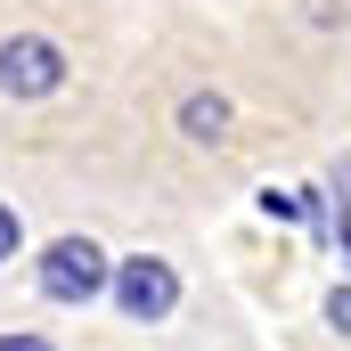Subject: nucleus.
Returning a JSON list of instances; mask_svg holds the SVG:
<instances>
[{
    "instance_id": "obj_4",
    "label": "nucleus",
    "mask_w": 351,
    "mask_h": 351,
    "mask_svg": "<svg viewBox=\"0 0 351 351\" xmlns=\"http://www.w3.org/2000/svg\"><path fill=\"white\" fill-rule=\"evenodd\" d=\"M180 131H188V139H221V131H229V98H204V90H196V98L180 106Z\"/></svg>"
},
{
    "instance_id": "obj_3",
    "label": "nucleus",
    "mask_w": 351,
    "mask_h": 351,
    "mask_svg": "<svg viewBox=\"0 0 351 351\" xmlns=\"http://www.w3.org/2000/svg\"><path fill=\"white\" fill-rule=\"evenodd\" d=\"M58 82H66V49L58 41H41V33L0 41V90L8 98H49Z\"/></svg>"
},
{
    "instance_id": "obj_1",
    "label": "nucleus",
    "mask_w": 351,
    "mask_h": 351,
    "mask_svg": "<svg viewBox=\"0 0 351 351\" xmlns=\"http://www.w3.org/2000/svg\"><path fill=\"white\" fill-rule=\"evenodd\" d=\"M106 269L114 262H106L90 237H58V245L41 254V294H49V302H98V294H106Z\"/></svg>"
},
{
    "instance_id": "obj_7",
    "label": "nucleus",
    "mask_w": 351,
    "mask_h": 351,
    "mask_svg": "<svg viewBox=\"0 0 351 351\" xmlns=\"http://www.w3.org/2000/svg\"><path fill=\"white\" fill-rule=\"evenodd\" d=\"M0 351H49V335H0Z\"/></svg>"
},
{
    "instance_id": "obj_2",
    "label": "nucleus",
    "mask_w": 351,
    "mask_h": 351,
    "mask_svg": "<svg viewBox=\"0 0 351 351\" xmlns=\"http://www.w3.org/2000/svg\"><path fill=\"white\" fill-rule=\"evenodd\" d=\"M106 286H114V302H123V311H131L139 327L172 319V302H180L172 262H156V254H131V262H114V269H106Z\"/></svg>"
},
{
    "instance_id": "obj_5",
    "label": "nucleus",
    "mask_w": 351,
    "mask_h": 351,
    "mask_svg": "<svg viewBox=\"0 0 351 351\" xmlns=\"http://www.w3.org/2000/svg\"><path fill=\"white\" fill-rule=\"evenodd\" d=\"M16 245H25V221H16V204H0V262H16Z\"/></svg>"
},
{
    "instance_id": "obj_6",
    "label": "nucleus",
    "mask_w": 351,
    "mask_h": 351,
    "mask_svg": "<svg viewBox=\"0 0 351 351\" xmlns=\"http://www.w3.org/2000/svg\"><path fill=\"white\" fill-rule=\"evenodd\" d=\"M327 319H335V335H351V294H343V286L327 294Z\"/></svg>"
}]
</instances>
